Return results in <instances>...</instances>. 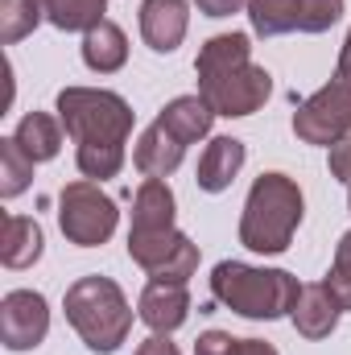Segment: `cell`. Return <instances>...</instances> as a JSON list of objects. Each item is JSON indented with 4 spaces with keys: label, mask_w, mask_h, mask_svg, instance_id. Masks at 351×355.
<instances>
[{
    "label": "cell",
    "mask_w": 351,
    "mask_h": 355,
    "mask_svg": "<svg viewBox=\"0 0 351 355\" xmlns=\"http://www.w3.org/2000/svg\"><path fill=\"white\" fill-rule=\"evenodd\" d=\"M137 355H182V352H178L166 335H153V339H145V343L137 347Z\"/></svg>",
    "instance_id": "cell-28"
},
{
    "label": "cell",
    "mask_w": 351,
    "mask_h": 355,
    "mask_svg": "<svg viewBox=\"0 0 351 355\" xmlns=\"http://www.w3.org/2000/svg\"><path fill=\"white\" fill-rule=\"evenodd\" d=\"M190 314V293L178 281H149L137 297V318L153 331V335H170L186 322Z\"/></svg>",
    "instance_id": "cell-11"
},
{
    "label": "cell",
    "mask_w": 351,
    "mask_h": 355,
    "mask_svg": "<svg viewBox=\"0 0 351 355\" xmlns=\"http://www.w3.org/2000/svg\"><path fill=\"white\" fill-rule=\"evenodd\" d=\"M323 285L331 289L339 310H351V232H343V240L335 244V261H331V272L323 277Z\"/></svg>",
    "instance_id": "cell-25"
},
{
    "label": "cell",
    "mask_w": 351,
    "mask_h": 355,
    "mask_svg": "<svg viewBox=\"0 0 351 355\" xmlns=\"http://www.w3.org/2000/svg\"><path fill=\"white\" fill-rule=\"evenodd\" d=\"M194 75H198V95L207 99V107L215 116H228V120L261 112L264 99L273 95L268 71L252 62L248 33L211 37L194 58Z\"/></svg>",
    "instance_id": "cell-2"
},
{
    "label": "cell",
    "mask_w": 351,
    "mask_h": 355,
    "mask_svg": "<svg viewBox=\"0 0 351 355\" xmlns=\"http://www.w3.org/2000/svg\"><path fill=\"white\" fill-rule=\"evenodd\" d=\"M244 157H248L244 141H236V137H215V141L203 149L198 170H194L198 190H207V194H223V190L236 182V174L244 170Z\"/></svg>",
    "instance_id": "cell-14"
},
{
    "label": "cell",
    "mask_w": 351,
    "mask_h": 355,
    "mask_svg": "<svg viewBox=\"0 0 351 355\" xmlns=\"http://www.w3.org/2000/svg\"><path fill=\"white\" fill-rule=\"evenodd\" d=\"M190 25L186 0H145L141 4V37L153 54H174Z\"/></svg>",
    "instance_id": "cell-12"
},
{
    "label": "cell",
    "mask_w": 351,
    "mask_h": 355,
    "mask_svg": "<svg viewBox=\"0 0 351 355\" xmlns=\"http://www.w3.org/2000/svg\"><path fill=\"white\" fill-rule=\"evenodd\" d=\"M194 4H198L203 17H232V12H240L248 0H194Z\"/></svg>",
    "instance_id": "cell-27"
},
{
    "label": "cell",
    "mask_w": 351,
    "mask_h": 355,
    "mask_svg": "<svg viewBox=\"0 0 351 355\" xmlns=\"http://www.w3.org/2000/svg\"><path fill=\"white\" fill-rule=\"evenodd\" d=\"M42 227L25 215H8L4 219V240H0V261L8 268H29L42 257Z\"/></svg>",
    "instance_id": "cell-19"
},
{
    "label": "cell",
    "mask_w": 351,
    "mask_h": 355,
    "mask_svg": "<svg viewBox=\"0 0 351 355\" xmlns=\"http://www.w3.org/2000/svg\"><path fill=\"white\" fill-rule=\"evenodd\" d=\"M12 141L25 149V157H29L33 166H37V162H54L58 149H62V120H54V116H46V112H29V116H21Z\"/></svg>",
    "instance_id": "cell-18"
},
{
    "label": "cell",
    "mask_w": 351,
    "mask_h": 355,
    "mask_svg": "<svg viewBox=\"0 0 351 355\" xmlns=\"http://www.w3.org/2000/svg\"><path fill=\"white\" fill-rule=\"evenodd\" d=\"M298 293L302 285L285 268H257L240 261H219L211 268V297L240 318H257V322L285 318L293 314Z\"/></svg>",
    "instance_id": "cell-3"
},
{
    "label": "cell",
    "mask_w": 351,
    "mask_h": 355,
    "mask_svg": "<svg viewBox=\"0 0 351 355\" xmlns=\"http://www.w3.org/2000/svg\"><path fill=\"white\" fill-rule=\"evenodd\" d=\"M174 227V190L166 178H145L132 198V227L128 232H166Z\"/></svg>",
    "instance_id": "cell-16"
},
{
    "label": "cell",
    "mask_w": 351,
    "mask_h": 355,
    "mask_svg": "<svg viewBox=\"0 0 351 355\" xmlns=\"http://www.w3.org/2000/svg\"><path fill=\"white\" fill-rule=\"evenodd\" d=\"M157 120H166V124L174 128L186 145H194V141H203V137L211 132L215 112L207 107V99H203V95H178V99H170V103L162 107V116H157Z\"/></svg>",
    "instance_id": "cell-20"
},
{
    "label": "cell",
    "mask_w": 351,
    "mask_h": 355,
    "mask_svg": "<svg viewBox=\"0 0 351 355\" xmlns=\"http://www.w3.org/2000/svg\"><path fill=\"white\" fill-rule=\"evenodd\" d=\"M339 58H343V62H351V29H348V37H343V50H339Z\"/></svg>",
    "instance_id": "cell-29"
},
{
    "label": "cell",
    "mask_w": 351,
    "mask_h": 355,
    "mask_svg": "<svg viewBox=\"0 0 351 355\" xmlns=\"http://www.w3.org/2000/svg\"><path fill=\"white\" fill-rule=\"evenodd\" d=\"M182 157H186V141L178 137L166 120H153L141 132L137 149H132V166L145 178H170L182 166Z\"/></svg>",
    "instance_id": "cell-13"
},
{
    "label": "cell",
    "mask_w": 351,
    "mask_h": 355,
    "mask_svg": "<svg viewBox=\"0 0 351 355\" xmlns=\"http://www.w3.org/2000/svg\"><path fill=\"white\" fill-rule=\"evenodd\" d=\"M331 178H339V182L351 186V132L331 145Z\"/></svg>",
    "instance_id": "cell-26"
},
{
    "label": "cell",
    "mask_w": 351,
    "mask_h": 355,
    "mask_svg": "<svg viewBox=\"0 0 351 355\" xmlns=\"http://www.w3.org/2000/svg\"><path fill=\"white\" fill-rule=\"evenodd\" d=\"M120 223V211L112 202V194L99 190V182L79 178V182H67L62 194H58V227L71 244L79 248H99L112 240Z\"/></svg>",
    "instance_id": "cell-6"
},
{
    "label": "cell",
    "mask_w": 351,
    "mask_h": 355,
    "mask_svg": "<svg viewBox=\"0 0 351 355\" xmlns=\"http://www.w3.org/2000/svg\"><path fill=\"white\" fill-rule=\"evenodd\" d=\"M58 120L75 141V166L91 182L116 178L124 170V145L132 132V107L103 87H62Z\"/></svg>",
    "instance_id": "cell-1"
},
{
    "label": "cell",
    "mask_w": 351,
    "mask_h": 355,
    "mask_svg": "<svg viewBox=\"0 0 351 355\" xmlns=\"http://www.w3.org/2000/svg\"><path fill=\"white\" fill-rule=\"evenodd\" d=\"M29 178H33V162L25 157V149L4 137L0 141V198H17L29 190Z\"/></svg>",
    "instance_id": "cell-22"
},
{
    "label": "cell",
    "mask_w": 351,
    "mask_h": 355,
    "mask_svg": "<svg viewBox=\"0 0 351 355\" xmlns=\"http://www.w3.org/2000/svg\"><path fill=\"white\" fill-rule=\"evenodd\" d=\"M42 17H46V12H42L37 0H0V37H4V46L29 37Z\"/></svg>",
    "instance_id": "cell-23"
},
{
    "label": "cell",
    "mask_w": 351,
    "mask_h": 355,
    "mask_svg": "<svg viewBox=\"0 0 351 355\" xmlns=\"http://www.w3.org/2000/svg\"><path fill=\"white\" fill-rule=\"evenodd\" d=\"M339 302L331 297V289L318 281V285H302V293H298V306H293V327H298V335L302 339H327L335 327H339Z\"/></svg>",
    "instance_id": "cell-15"
},
{
    "label": "cell",
    "mask_w": 351,
    "mask_h": 355,
    "mask_svg": "<svg viewBox=\"0 0 351 355\" xmlns=\"http://www.w3.org/2000/svg\"><path fill=\"white\" fill-rule=\"evenodd\" d=\"M83 62L95 75H116L128 62V37L116 21H99L95 29L83 33Z\"/></svg>",
    "instance_id": "cell-17"
},
{
    "label": "cell",
    "mask_w": 351,
    "mask_h": 355,
    "mask_svg": "<svg viewBox=\"0 0 351 355\" xmlns=\"http://www.w3.org/2000/svg\"><path fill=\"white\" fill-rule=\"evenodd\" d=\"M194 355H277V347L264 339H236L228 331H207V335H198Z\"/></svg>",
    "instance_id": "cell-24"
},
{
    "label": "cell",
    "mask_w": 351,
    "mask_h": 355,
    "mask_svg": "<svg viewBox=\"0 0 351 355\" xmlns=\"http://www.w3.org/2000/svg\"><path fill=\"white\" fill-rule=\"evenodd\" d=\"M293 132H298V141L327 145V149L351 132V62L339 58L331 83L318 87L293 112Z\"/></svg>",
    "instance_id": "cell-7"
},
{
    "label": "cell",
    "mask_w": 351,
    "mask_h": 355,
    "mask_svg": "<svg viewBox=\"0 0 351 355\" xmlns=\"http://www.w3.org/2000/svg\"><path fill=\"white\" fill-rule=\"evenodd\" d=\"M46 21L62 33H87L99 21H108V0H37Z\"/></svg>",
    "instance_id": "cell-21"
},
{
    "label": "cell",
    "mask_w": 351,
    "mask_h": 355,
    "mask_svg": "<svg viewBox=\"0 0 351 355\" xmlns=\"http://www.w3.org/2000/svg\"><path fill=\"white\" fill-rule=\"evenodd\" d=\"M348 207H351V186H348Z\"/></svg>",
    "instance_id": "cell-30"
},
{
    "label": "cell",
    "mask_w": 351,
    "mask_h": 355,
    "mask_svg": "<svg viewBox=\"0 0 351 355\" xmlns=\"http://www.w3.org/2000/svg\"><path fill=\"white\" fill-rule=\"evenodd\" d=\"M302 223V190L285 174H261L252 182L240 215V244L248 252L277 257L289 248L293 232Z\"/></svg>",
    "instance_id": "cell-4"
},
{
    "label": "cell",
    "mask_w": 351,
    "mask_h": 355,
    "mask_svg": "<svg viewBox=\"0 0 351 355\" xmlns=\"http://www.w3.org/2000/svg\"><path fill=\"white\" fill-rule=\"evenodd\" d=\"M128 257L141 265L153 281H178L186 285L198 272V244H190L186 232H128Z\"/></svg>",
    "instance_id": "cell-9"
},
{
    "label": "cell",
    "mask_w": 351,
    "mask_h": 355,
    "mask_svg": "<svg viewBox=\"0 0 351 355\" xmlns=\"http://www.w3.org/2000/svg\"><path fill=\"white\" fill-rule=\"evenodd\" d=\"M50 335V306L33 289H12L0 302V343L8 352H33Z\"/></svg>",
    "instance_id": "cell-10"
},
{
    "label": "cell",
    "mask_w": 351,
    "mask_h": 355,
    "mask_svg": "<svg viewBox=\"0 0 351 355\" xmlns=\"http://www.w3.org/2000/svg\"><path fill=\"white\" fill-rule=\"evenodd\" d=\"M67 322L75 327V335L87 343L91 352L112 355L132 331V306L124 297V289L112 277H79L67 297H62Z\"/></svg>",
    "instance_id": "cell-5"
},
{
    "label": "cell",
    "mask_w": 351,
    "mask_h": 355,
    "mask_svg": "<svg viewBox=\"0 0 351 355\" xmlns=\"http://www.w3.org/2000/svg\"><path fill=\"white\" fill-rule=\"evenodd\" d=\"M343 17V0H248L257 37L281 33H327Z\"/></svg>",
    "instance_id": "cell-8"
}]
</instances>
